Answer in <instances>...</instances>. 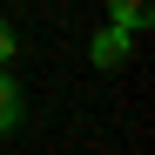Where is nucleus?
Returning <instances> with one entry per match:
<instances>
[{"instance_id":"1","label":"nucleus","mask_w":155,"mask_h":155,"mask_svg":"<svg viewBox=\"0 0 155 155\" xmlns=\"http://www.w3.org/2000/svg\"><path fill=\"white\" fill-rule=\"evenodd\" d=\"M135 41H142V34H128V27H115V20H108V27L88 41V68H101V74L128 68V61H135Z\"/></svg>"},{"instance_id":"2","label":"nucleus","mask_w":155,"mask_h":155,"mask_svg":"<svg viewBox=\"0 0 155 155\" xmlns=\"http://www.w3.org/2000/svg\"><path fill=\"white\" fill-rule=\"evenodd\" d=\"M20 121H27V94H20V81L0 68V142L20 135Z\"/></svg>"},{"instance_id":"3","label":"nucleus","mask_w":155,"mask_h":155,"mask_svg":"<svg viewBox=\"0 0 155 155\" xmlns=\"http://www.w3.org/2000/svg\"><path fill=\"white\" fill-rule=\"evenodd\" d=\"M108 20L128 34H148V20H155V0H108Z\"/></svg>"},{"instance_id":"4","label":"nucleus","mask_w":155,"mask_h":155,"mask_svg":"<svg viewBox=\"0 0 155 155\" xmlns=\"http://www.w3.org/2000/svg\"><path fill=\"white\" fill-rule=\"evenodd\" d=\"M14 54H20V34H14V27H7V20H0V68H7V61H14Z\"/></svg>"}]
</instances>
